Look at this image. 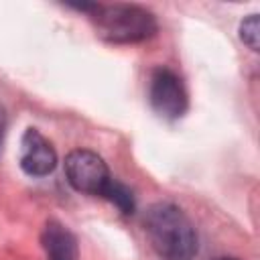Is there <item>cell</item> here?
Segmentation results:
<instances>
[{
  "instance_id": "1",
  "label": "cell",
  "mask_w": 260,
  "mask_h": 260,
  "mask_svg": "<svg viewBox=\"0 0 260 260\" xmlns=\"http://www.w3.org/2000/svg\"><path fill=\"white\" fill-rule=\"evenodd\" d=\"M144 232L152 250L162 260H191L197 254V232L187 213L169 201L148 207Z\"/></svg>"
},
{
  "instance_id": "2",
  "label": "cell",
  "mask_w": 260,
  "mask_h": 260,
  "mask_svg": "<svg viewBox=\"0 0 260 260\" xmlns=\"http://www.w3.org/2000/svg\"><path fill=\"white\" fill-rule=\"evenodd\" d=\"M71 8L85 12L100 37L110 43H142L158 28L154 14L136 4H71Z\"/></svg>"
},
{
  "instance_id": "3",
  "label": "cell",
  "mask_w": 260,
  "mask_h": 260,
  "mask_svg": "<svg viewBox=\"0 0 260 260\" xmlns=\"http://www.w3.org/2000/svg\"><path fill=\"white\" fill-rule=\"evenodd\" d=\"M65 179L67 183L85 195H95V197H106L110 185L114 183L110 169L106 160L89 150V148H75L65 156L63 162Z\"/></svg>"
},
{
  "instance_id": "4",
  "label": "cell",
  "mask_w": 260,
  "mask_h": 260,
  "mask_svg": "<svg viewBox=\"0 0 260 260\" xmlns=\"http://www.w3.org/2000/svg\"><path fill=\"white\" fill-rule=\"evenodd\" d=\"M148 102H150L152 110L167 120L181 118L189 106L187 89H185L181 77L167 67H156L150 73Z\"/></svg>"
},
{
  "instance_id": "5",
  "label": "cell",
  "mask_w": 260,
  "mask_h": 260,
  "mask_svg": "<svg viewBox=\"0 0 260 260\" xmlns=\"http://www.w3.org/2000/svg\"><path fill=\"white\" fill-rule=\"evenodd\" d=\"M18 165L28 177H47L55 171L57 152L37 128H26L22 134Z\"/></svg>"
},
{
  "instance_id": "6",
  "label": "cell",
  "mask_w": 260,
  "mask_h": 260,
  "mask_svg": "<svg viewBox=\"0 0 260 260\" xmlns=\"http://www.w3.org/2000/svg\"><path fill=\"white\" fill-rule=\"evenodd\" d=\"M41 246L47 260H79L77 238L57 219H49L41 234Z\"/></svg>"
},
{
  "instance_id": "7",
  "label": "cell",
  "mask_w": 260,
  "mask_h": 260,
  "mask_svg": "<svg viewBox=\"0 0 260 260\" xmlns=\"http://www.w3.org/2000/svg\"><path fill=\"white\" fill-rule=\"evenodd\" d=\"M104 199H108L110 203H114L122 213H132L134 207H136V201H134L132 191H130L124 183H120V181H116V179H114V183L110 185V189H108V193H106Z\"/></svg>"
},
{
  "instance_id": "8",
  "label": "cell",
  "mask_w": 260,
  "mask_h": 260,
  "mask_svg": "<svg viewBox=\"0 0 260 260\" xmlns=\"http://www.w3.org/2000/svg\"><path fill=\"white\" fill-rule=\"evenodd\" d=\"M258 30H260V22H258V14H250L240 22V39L244 41V45H248L252 51H258Z\"/></svg>"
},
{
  "instance_id": "9",
  "label": "cell",
  "mask_w": 260,
  "mask_h": 260,
  "mask_svg": "<svg viewBox=\"0 0 260 260\" xmlns=\"http://www.w3.org/2000/svg\"><path fill=\"white\" fill-rule=\"evenodd\" d=\"M4 132H6V112L0 106V148H2V140H4Z\"/></svg>"
},
{
  "instance_id": "10",
  "label": "cell",
  "mask_w": 260,
  "mask_h": 260,
  "mask_svg": "<svg viewBox=\"0 0 260 260\" xmlns=\"http://www.w3.org/2000/svg\"><path fill=\"white\" fill-rule=\"evenodd\" d=\"M215 260H236V258H215Z\"/></svg>"
}]
</instances>
